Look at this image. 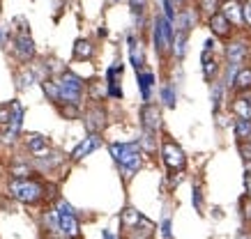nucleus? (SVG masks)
I'll use <instances>...</instances> for the list:
<instances>
[{"label":"nucleus","mask_w":251,"mask_h":239,"mask_svg":"<svg viewBox=\"0 0 251 239\" xmlns=\"http://www.w3.org/2000/svg\"><path fill=\"white\" fill-rule=\"evenodd\" d=\"M25 147H28L35 156H39V154H44L46 150H49V143H46L44 136H39V133H30V136L25 138Z\"/></svg>","instance_id":"f8f14e48"},{"label":"nucleus","mask_w":251,"mask_h":239,"mask_svg":"<svg viewBox=\"0 0 251 239\" xmlns=\"http://www.w3.org/2000/svg\"><path fill=\"white\" fill-rule=\"evenodd\" d=\"M235 136L240 140H247L251 136V120H242V117H240V120H237L235 122Z\"/></svg>","instance_id":"5701e85b"},{"label":"nucleus","mask_w":251,"mask_h":239,"mask_svg":"<svg viewBox=\"0 0 251 239\" xmlns=\"http://www.w3.org/2000/svg\"><path fill=\"white\" fill-rule=\"evenodd\" d=\"M201 5H203V9H205V12H210V14H214V12H217V0H201Z\"/></svg>","instance_id":"473e14b6"},{"label":"nucleus","mask_w":251,"mask_h":239,"mask_svg":"<svg viewBox=\"0 0 251 239\" xmlns=\"http://www.w3.org/2000/svg\"><path fill=\"white\" fill-rule=\"evenodd\" d=\"M233 113L240 115L242 120H251V97H240V99H235Z\"/></svg>","instance_id":"2eb2a0df"},{"label":"nucleus","mask_w":251,"mask_h":239,"mask_svg":"<svg viewBox=\"0 0 251 239\" xmlns=\"http://www.w3.org/2000/svg\"><path fill=\"white\" fill-rule=\"evenodd\" d=\"M58 228L65 237H78V232H81V225L74 214H58Z\"/></svg>","instance_id":"6e6552de"},{"label":"nucleus","mask_w":251,"mask_h":239,"mask_svg":"<svg viewBox=\"0 0 251 239\" xmlns=\"http://www.w3.org/2000/svg\"><path fill=\"white\" fill-rule=\"evenodd\" d=\"M9 175H12V179H28L32 175V168L25 163H16L9 168Z\"/></svg>","instance_id":"412c9836"},{"label":"nucleus","mask_w":251,"mask_h":239,"mask_svg":"<svg viewBox=\"0 0 251 239\" xmlns=\"http://www.w3.org/2000/svg\"><path fill=\"white\" fill-rule=\"evenodd\" d=\"M203 69H205V78H212V74L217 71V65H214V60H210L207 51H203Z\"/></svg>","instance_id":"393cba45"},{"label":"nucleus","mask_w":251,"mask_h":239,"mask_svg":"<svg viewBox=\"0 0 251 239\" xmlns=\"http://www.w3.org/2000/svg\"><path fill=\"white\" fill-rule=\"evenodd\" d=\"M161 235H164V239H171V221H164V223H161Z\"/></svg>","instance_id":"c9c22d12"},{"label":"nucleus","mask_w":251,"mask_h":239,"mask_svg":"<svg viewBox=\"0 0 251 239\" xmlns=\"http://www.w3.org/2000/svg\"><path fill=\"white\" fill-rule=\"evenodd\" d=\"M60 110H62V115L65 117H76L78 115V106H74V104H65Z\"/></svg>","instance_id":"c756f323"},{"label":"nucleus","mask_w":251,"mask_h":239,"mask_svg":"<svg viewBox=\"0 0 251 239\" xmlns=\"http://www.w3.org/2000/svg\"><path fill=\"white\" fill-rule=\"evenodd\" d=\"M152 83H154V76L150 71H141V74H138V85H141V94H143L145 101L150 99V87H152Z\"/></svg>","instance_id":"a211bd4d"},{"label":"nucleus","mask_w":251,"mask_h":239,"mask_svg":"<svg viewBox=\"0 0 251 239\" xmlns=\"http://www.w3.org/2000/svg\"><path fill=\"white\" fill-rule=\"evenodd\" d=\"M221 16L233 25H240L244 21L242 19V7H240V2H235V0H228V2L224 5V14Z\"/></svg>","instance_id":"9b49d317"},{"label":"nucleus","mask_w":251,"mask_h":239,"mask_svg":"<svg viewBox=\"0 0 251 239\" xmlns=\"http://www.w3.org/2000/svg\"><path fill=\"white\" fill-rule=\"evenodd\" d=\"M16 55L21 58L23 62H28L30 58H35V44H32V39L23 32L16 37Z\"/></svg>","instance_id":"1a4fd4ad"},{"label":"nucleus","mask_w":251,"mask_h":239,"mask_svg":"<svg viewBox=\"0 0 251 239\" xmlns=\"http://www.w3.org/2000/svg\"><path fill=\"white\" fill-rule=\"evenodd\" d=\"M184 42H187V32H180V35H177V42H175V55H177V58L184 55Z\"/></svg>","instance_id":"bb28decb"},{"label":"nucleus","mask_w":251,"mask_h":239,"mask_svg":"<svg viewBox=\"0 0 251 239\" xmlns=\"http://www.w3.org/2000/svg\"><path fill=\"white\" fill-rule=\"evenodd\" d=\"M191 200H194V205H196V209H198V212H201V191H198V189H196V191H194V196H191Z\"/></svg>","instance_id":"4c0bfd02"},{"label":"nucleus","mask_w":251,"mask_h":239,"mask_svg":"<svg viewBox=\"0 0 251 239\" xmlns=\"http://www.w3.org/2000/svg\"><path fill=\"white\" fill-rule=\"evenodd\" d=\"M233 85H235L237 90H249L251 87V69H240L235 74V78H233Z\"/></svg>","instance_id":"6ab92c4d"},{"label":"nucleus","mask_w":251,"mask_h":239,"mask_svg":"<svg viewBox=\"0 0 251 239\" xmlns=\"http://www.w3.org/2000/svg\"><path fill=\"white\" fill-rule=\"evenodd\" d=\"M143 147L148 150V152H154V138H152V131H145V136H143Z\"/></svg>","instance_id":"7c9ffc66"},{"label":"nucleus","mask_w":251,"mask_h":239,"mask_svg":"<svg viewBox=\"0 0 251 239\" xmlns=\"http://www.w3.org/2000/svg\"><path fill=\"white\" fill-rule=\"evenodd\" d=\"M141 218H143V216L138 214L136 209H134V207H127V209H125V212L120 214V223L125 225L127 230H129V228H134V225H136Z\"/></svg>","instance_id":"f3484780"},{"label":"nucleus","mask_w":251,"mask_h":239,"mask_svg":"<svg viewBox=\"0 0 251 239\" xmlns=\"http://www.w3.org/2000/svg\"><path fill=\"white\" fill-rule=\"evenodd\" d=\"M42 87H44V92H46V97L51 101H58V83L55 81H44L42 83Z\"/></svg>","instance_id":"b1692460"},{"label":"nucleus","mask_w":251,"mask_h":239,"mask_svg":"<svg viewBox=\"0 0 251 239\" xmlns=\"http://www.w3.org/2000/svg\"><path fill=\"white\" fill-rule=\"evenodd\" d=\"M0 42H2V30H0Z\"/></svg>","instance_id":"37998d69"},{"label":"nucleus","mask_w":251,"mask_h":239,"mask_svg":"<svg viewBox=\"0 0 251 239\" xmlns=\"http://www.w3.org/2000/svg\"><path fill=\"white\" fill-rule=\"evenodd\" d=\"M129 55H131V65L136 67V71L143 67V55H141V48H138L136 39L129 37Z\"/></svg>","instance_id":"aec40b11"},{"label":"nucleus","mask_w":251,"mask_h":239,"mask_svg":"<svg viewBox=\"0 0 251 239\" xmlns=\"http://www.w3.org/2000/svg\"><path fill=\"white\" fill-rule=\"evenodd\" d=\"M90 92H92V97H95V99H101V97H104V90H101V87H99V83H95V85H92V87H90Z\"/></svg>","instance_id":"f704fd0d"},{"label":"nucleus","mask_w":251,"mask_h":239,"mask_svg":"<svg viewBox=\"0 0 251 239\" xmlns=\"http://www.w3.org/2000/svg\"><path fill=\"white\" fill-rule=\"evenodd\" d=\"M99 145H101V138H99V133H90L88 138H83L76 147H74V152H72V159H74V161H81L83 156H88L90 152H95Z\"/></svg>","instance_id":"0eeeda50"},{"label":"nucleus","mask_w":251,"mask_h":239,"mask_svg":"<svg viewBox=\"0 0 251 239\" xmlns=\"http://www.w3.org/2000/svg\"><path fill=\"white\" fill-rule=\"evenodd\" d=\"M168 2H171V7H173V5H182V0H168Z\"/></svg>","instance_id":"79ce46f5"},{"label":"nucleus","mask_w":251,"mask_h":239,"mask_svg":"<svg viewBox=\"0 0 251 239\" xmlns=\"http://www.w3.org/2000/svg\"><path fill=\"white\" fill-rule=\"evenodd\" d=\"M9 196L19 202H25V205H35L44 198V184L42 182H35V179H12L9 182Z\"/></svg>","instance_id":"f03ea898"},{"label":"nucleus","mask_w":251,"mask_h":239,"mask_svg":"<svg viewBox=\"0 0 251 239\" xmlns=\"http://www.w3.org/2000/svg\"><path fill=\"white\" fill-rule=\"evenodd\" d=\"M9 120H12V106L5 104V106H0V127L5 129V127L9 124Z\"/></svg>","instance_id":"a878e982"},{"label":"nucleus","mask_w":251,"mask_h":239,"mask_svg":"<svg viewBox=\"0 0 251 239\" xmlns=\"http://www.w3.org/2000/svg\"><path fill=\"white\" fill-rule=\"evenodd\" d=\"M92 53H95V48L88 39H78L76 44H74V58L76 60H90Z\"/></svg>","instance_id":"4468645a"},{"label":"nucleus","mask_w":251,"mask_h":239,"mask_svg":"<svg viewBox=\"0 0 251 239\" xmlns=\"http://www.w3.org/2000/svg\"><path fill=\"white\" fill-rule=\"evenodd\" d=\"M240 154H242L244 161L251 163V143H240Z\"/></svg>","instance_id":"2f4dec72"},{"label":"nucleus","mask_w":251,"mask_h":239,"mask_svg":"<svg viewBox=\"0 0 251 239\" xmlns=\"http://www.w3.org/2000/svg\"><path fill=\"white\" fill-rule=\"evenodd\" d=\"M104 239H118V237H115L111 230H104Z\"/></svg>","instance_id":"a19ab883"},{"label":"nucleus","mask_w":251,"mask_h":239,"mask_svg":"<svg viewBox=\"0 0 251 239\" xmlns=\"http://www.w3.org/2000/svg\"><path fill=\"white\" fill-rule=\"evenodd\" d=\"M242 19H247V21L251 23V2H247V5H244V9H242Z\"/></svg>","instance_id":"e433bc0d"},{"label":"nucleus","mask_w":251,"mask_h":239,"mask_svg":"<svg viewBox=\"0 0 251 239\" xmlns=\"http://www.w3.org/2000/svg\"><path fill=\"white\" fill-rule=\"evenodd\" d=\"M141 120H143V127L145 131H157L161 127V110L154 104H145L143 108H141Z\"/></svg>","instance_id":"423d86ee"},{"label":"nucleus","mask_w":251,"mask_h":239,"mask_svg":"<svg viewBox=\"0 0 251 239\" xmlns=\"http://www.w3.org/2000/svg\"><path fill=\"white\" fill-rule=\"evenodd\" d=\"M161 99H164V104H166V106H171V108L175 106V94H173V90H171V87H164V90H161Z\"/></svg>","instance_id":"cd10ccee"},{"label":"nucleus","mask_w":251,"mask_h":239,"mask_svg":"<svg viewBox=\"0 0 251 239\" xmlns=\"http://www.w3.org/2000/svg\"><path fill=\"white\" fill-rule=\"evenodd\" d=\"M154 232V223H150L148 218H141L134 228H129L127 230V237L129 239H150Z\"/></svg>","instance_id":"9d476101"},{"label":"nucleus","mask_w":251,"mask_h":239,"mask_svg":"<svg viewBox=\"0 0 251 239\" xmlns=\"http://www.w3.org/2000/svg\"><path fill=\"white\" fill-rule=\"evenodd\" d=\"M152 39H154V48H157L159 53H164V51H168V44H166V39H164V32H161V25H159V19H157V23H154Z\"/></svg>","instance_id":"4be33fe9"},{"label":"nucleus","mask_w":251,"mask_h":239,"mask_svg":"<svg viewBox=\"0 0 251 239\" xmlns=\"http://www.w3.org/2000/svg\"><path fill=\"white\" fill-rule=\"evenodd\" d=\"M244 216L251 221V202H247V200H244Z\"/></svg>","instance_id":"58836bf2"},{"label":"nucleus","mask_w":251,"mask_h":239,"mask_svg":"<svg viewBox=\"0 0 251 239\" xmlns=\"http://www.w3.org/2000/svg\"><path fill=\"white\" fill-rule=\"evenodd\" d=\"M108 152L115 159V163L120 166L125 179L134 177V173H138L141 163H143V159H141V145L138 143H111Z\"/></svg>","instance_id":"f257e3e1"},{"label":"nucleus","mask_w":251,"mask_h":239,"mask_svg":"<svg viewBox=\"0 0 251 239\" xmlns=\"http://www.w3.org/2000/svg\"><path fill=\"white\" fill-rule=\"evenodd\" d=\"M85 129L90 133H99L104 127H106V113L101 106H92L88 113H85Z\"/></svg>","instance_id":"39448f33"},{"label":"nucleus","mask_w":251,"mask_h":239,"mask_svg":"<svg viewBox=\"0 0 251 239\" xmlns=\"http://www.w3.org/2000/svg\"><path fill=\"white\" fill-rule=\"evenodd\" d=\"M55 214H74V207H72L69 202L60 200V202H58V207H55ZM74 216H76V214H74Z\"/></svg>","instance_id":"c85d7f7f"},{"label":"nucleus","mask_w":251,"mask_h":239,"mask_svg":"<svg viewBox=\"0 0 251 239\" xmlns=\"http://www.w3.org/2000/svg\"><path fill=\"white\" fill-rule=\"evenodd\" d=\"M244 186H247V191H249V196H251V175H247V179H244Z\"/></svg>","instance_id":"ea45409f"},{"label":"nucleus","mask_w":251,"mask_h":239,"mask_svg":"<svg viewBox=\"0 0 251 239\" xmlns=\"http://www.w3.org/2000/svg\"><path fill=\"white\" fill-rule=\"evenodd\" d=\"M161 156H164V163H166L168 170H184V166H187V156H184L182 147L177 145V143H173V140H164V145H161Z\"/></svg>","instance_id":"20e7f679"},{"label":"nucleus","mask_w":251,"mask_h":239,"mask_svg":"<svg viewBox=\"0 0 251 239\" xmlns=\"http://www.w3.org/2000/svg\"><path fill=\"white\" fill-rule=\"evenodd\" d=\"M131 2V9H134V12H138V14H141V12H143V7H145V2H148V0H129Z\"/></svg>","instance_id":"72a5a7b5"},{"label":"nucleus","mask_w":251,"mask_h":239,"mask_svg":"<svg viewBox=\"0 0 251 239\" xmlns=\"http://www.w3.org/2000/svg\"><path fill=\"white\" fill-rule=\"evenodd\" d=\"M228 60H230V65H242L247 60V46H244L242 42H235V44L228 46Z\"/></svg>","instance_id":"ddd939ff"},{"label":"nucleus","mask_w":251,"mask_h":239,"mask_svg":"<svg viewBox=\"0 0 251 239\" xmlns=\"http://www.w3.org/2000/svg\"><path fill=\"white\" fill-rule=\"evenodd\" d=\"M55 83H58V101H60V104H74V106L81 104L83 81H81L76 74L65 71L60 76V81H55Z\"/></svg>","instance_id":"7ed1b4c3"},{"label":"nucleus","mask_w":251,"mask_h":239,"mask_svg":"<svg viewBox=\"0 0 251 239\" xmlns=\"http://www.w3.org/2000/svg\"><path fill=\"white\" fill-rule=\"evenodd\" d=\"M210 28H212L219 37H226V35L230 32V23L221 14H212V19H210Z\"/></svg>","instance_id":"dca6fc26"}]
</instances>
